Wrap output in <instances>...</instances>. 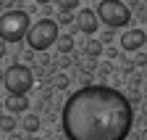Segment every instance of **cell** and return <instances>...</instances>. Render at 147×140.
<instances>
[{
  "instance_id": "cell-1",
  "label": "cell",
  "mask_w": 147,
  "mask_h": 140,
  "mask_svg": "<svg viewBox=\"0 0 147 140\" xmlns=\"http://www.w3.org/2000/svg\"><path fill=\"white\" fill-rule=\"evenodd\" d=\"M61 124L66 140H126L134 127V109L116 87L87 85L66 98Z\"/></svg>"
},
{
  "instance_id": "cell-2",
  "label": "cell",
  "mask_w": 147,
  "mask_h": 140,
  "mask_svg": "<svg viewBox=\"0 0 147 140\" xmlns=\"http://www.w3.org/2000/svg\"><path fill=\"white\" fill-rule=\"evenodd\" d=\"M29 13L21 8H11L0 16V40L3 42H21L29 32Z\"/></svg>"
},
{
  "instance_id": "cell-3",
  "label": "cell",
  "mask_w": 147,
  "mask_h": 140,
  "mask_svg": "<svg viewBox=\"0 0 147 140\" xmlns=\"http://www.w3.org/2000/svg\"><path fill=\"white\" fill-rule=\"evenodd\" d=\"M55 40H58V24H55V19H40L26 32L29 50H40L42 53V50H47L50 45H55Z\"/></svg>"
},
{
  "instance_id": "cell-4",
  "label": "cell",
  "mask_w": 147,
  "mask_h": 140,
  "mask_svg": "<svg viewBox=\"0 0 147 140\" xmlns=\"http://www.w3.org/2000/svg\"><path fill=\"white\" fill-rule=\"evenodd\" d=\"M3 87L8 90V95H26L32 87H34V74L32 69L24 64H13L5 69L3 74Z\"/></svg>"
},
{
  "instance_id": "cell-5",
  "label": "cell",
  "mask_w": 147,
  "mask_h": 140,
  "mask_svg": "<svg viewBox=\"0 0 147 140\" xmlns=\"http://www.w3.org/2000/svg\"><path fill=\"white\" fill-rule=\"evenodd\" d=\"M97 21H102L110 29H121L131 21V11L121 0H102L97 5Z\"/></svg>"
},
{
  "instance_id": "cell-6",
  "label": "cell",
  "mask_w": 147,
  "mask_h": 140,
  "mask_svg": "<svg viewBox=\"0 0 147 140\" xmlns=\"http://www.w3.org/2000/svg\"><path fill=\"white\" fill-rule=\"evenodd\" d=\"M147 45V34L144 29H129L121 34V48L126 50V53H137V50H142Z\"/></svg>"
},
{
  "instance_id": "cell-7",
  "label": "cell",
  "mask_w": 147,
  "mask_h": 140,
  "mask_svg": "<svg viewBox=\"0 0 147 140\" xmlns=\"http://www.w3.org/2000/svg\"><path fill=\"white\" fill-rule=\"evenodd\" d=\"M76 29L82 32V34H95L97 32V27H100V21H97V13L92 11V8H82L79 13H76Z\"/></svg>"
},
{
  "instance_id": "cell-8",
  "label": "cell",
  "mask_w": 147,
  "mask_h": 140,
  "mask_svg": "<svg viewBox=\"0 0 147 140\" xmlns=\"http://www.w3.org/2000/svg\"><path fill=\"white\" fill-rule=\"evenodd\" d=\"M5 109H8L11 114H24V111L29 109V98H26V95H8V98H5Z\"/></svg>"
},
{
  "instance_id": "cell-9",
  "label": "cell",
  "mask_w": 147,
  "mask_h": 140,
  "mask_svg": "<svg viewBox=\"0 0 147 140\" xmlns=\"http://www.w3.org/2000/svg\"><path fill=\"white\" fill-rule=\"evenodd\" d=\"M74 45H76V42H74V37H71V34H58V40H55V48H58L63 56L74 53Z\"/></svg>"
},
{
  "instance_id": "cell-10",
  "label": "cell",
  "mask_w": 147,
  "mask_h": 140,
  "mask_svg": "<svg viewBox=\"0 0 147 140\" xmlns=\"http://www.w3.org/2000/svg\"><path fill=\"white\" fill-rule=\"evenodd\" d=\"M40 124H42V122H40V116H34V114H29V116L24 119V130H26L29 135H34L37 130H40Z\"/></svg>"
},
{
  "instance_id": "cell-11",
  "label": "cell",
  "mask_w": 147,
  "mask_h": 140,
  "mask_svg": "<svg viewBox=\"0 0 147 140\" xmlns=\"http://www.w3.org/2000/svg\"><path fill=\"white\" fill-rule=\"evenodd\" d=\"M50 87H53V90H66V87H68V77L66 74H53L50 77Z\"/></svg>"
},
{
  "instance_id": "cell-12",
  "label": "cell",
  "mask_w": 147,
  "mask_h": 140,
  "mask_svg": "<svg viewBox=\"0 0 147 140\" xmlns=\"http://www.w3.org/2000/svg\"><path fill=\"white\" fill-rule=\"evenodd\" d=\"M84 53H87L89 58H95V56H100V53H102V45H100V40H89V42L84 45Z\"/></svg>"
},
{
  "instance_id": "cell-13",
  "label": "cell",
  "mask_w": 147,
  "mask_h": 140,
  "mask_svg": "<svg viewBox=\"0 0 147 140\" xmlns=\"http://www.w3.org/2000/svg\"><path fill=\"white\" fill-rule=\"evenodd\" d=\"M0 130H3V132H13L16 130V119H13V114H8V116H0Z\"/></svg>"
},
{
  "instance_id": "cell-14",
  "label": "cell",
  "mask_w": 147,
  "mask_h": 140,
  "mask_svg": "<svg viewBox=\"0 0 147 140\" xmlns=\"http://www.w3.org/2000/svg\"><path fill=\"white\" fill-rule=\"evenodd\" d=\"M55 5L61 8V13H71L74 8L79 5V0H55Z\"/></svg>"
},
{
  "instance_id": "cell-15",
  "label": "cell",
  "mask_w": 147,
  "mask_h": 140,
  "mask_svg": "<svg viewBox=\"0 0 147 140\" xmlns=\"http://www.w3.org/2000/svg\"><path fill=\"white\" fill-rule=\"evenodd\" d=\"M131 66H147V53L137 50V53H134V61H131Z\"/></svg>"
},
{
  "instance_id": "cell-16",
  "label": "cell",
  "mask_w": 147,
  "mask_h": 140,
  "mask_svg": "<svg viewBox=\"0 0 147 140\" xmlns=\"http://www.w3.org/2000/svg\"><path fill=\"white\" fill-rule=\"evenodd\" d=\"M71 21H74V16H71V13H61L55 24H71Z\"/></svg>"
},
{
  "instance_id": "cell-17",
  "label": "cell",
  "mask_w": 147,
  "mask_h": 140,
  "mask_svg": "<svg viewBox=\"0 0 147 140\" xmlns=\"http://www.w3.org/2000/svg\"><path fill=\"white\" fill-rule=\"evenodd\" d=\"M3 56H5V42L0 40V58H3Z\"/></svg>"
},
{
  "instance_id": "cell-18",
  "label": "cell",
  "mask_w": 147,
  "mask_h": 140,
  "mask_svg": "<svg viewBox=\"0 0 147 140\" xmlns=\"http://www.w3.org/2000/svg\"><path fill=\"white\" fill-rule=\"evenodd\" d=\"M8 140H21V135H16V132H11V135H8Z\"/></svg>"
},
{
  "instance_id": "cell-19",
  "label": "cell",
  "mask_w": 147,
  "mask_h": 140,
  "mask_svg": "<svg viewBox=\"0 0 147 140\" xmlns=\"http://www.w3.org/2000/svg\"><path fill=\"white\" fill-rule=\"evenodd\" d=\"M142 114H144V116H147V100H144V103H142Z\"/></svg>"
},
{
  "instance_id": "cell-20",
  "label": "cell",
  "mask_w": 147,
  "mask_h": 140,
  "mask_svg": "<svg viewBox=\"0 0 147 140\" xmlns=\"http://www.w3.org/2000/svg\"><path fill=\"white\" fill-rule=\"evenodd\" d=\"M139 140H147V130H142V135H139Z\"/></svg>"
},
{
  "instance_id": "cell-21",
  "label": "cell",
  "mask_w": 147,
  "mask_h": 140,
  "mask_svg": "<svg viewBox=\"0 0 147 140\" xmlns=\"http://www.w3.org/2000/svg\"><path fill=\"white\" fill-rule=\"evenodd\" d=\"M37 3H40V5H47V3H53V0H37Z\"/></svg>"
},
{
  "instance_id": "cell-22",
  "label": "cell",
  "mask_w": 147,
  "mask_h": 140,
  "mask_svg": "<svg viewBox=\"0 0 147 140\" xmlns=\"http://www.w3.org/2000/svg\"><path fill=\"white\" fill-rule=\"evenodd\" d=\"M29 140H40V137H32V135H29Z\"/></svg>"
}]
</instances>
